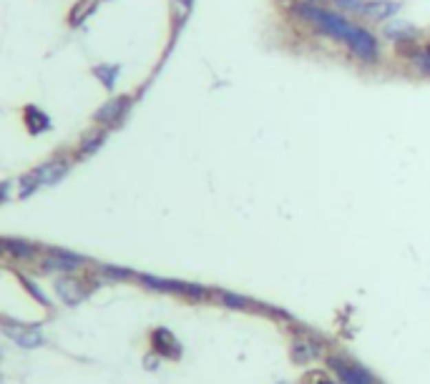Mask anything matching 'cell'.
<instances>
[{
  "instance_id": "cell-1",
  "label": "cell",
  "mask_w": 430,
  "mask_h": 384,
  "mask_svg": "<svg viewBox=\"0 0 430 384\" xmlns=\"http://www.w3.org/2000/svg\"><path fill=\"white\" fill-rule=\"evenodd\" d=\"M292 13L297 15L299 21H305L307 25H312V28L330 36L332 41H343V43L347 41L350 30L355 28V23L347 21L345 15L317 5L314 0H297V3H292Z\"/></svg>"
},
{
  "instance_id": "cell-2",
  "label": "cell",
  "mask_w": 430,
  "mask_h": 384,
  "mask_svg": "<svg viewBox=\"0 0 430 384\" xmlns=\"http://www.w3.org/2000/svg\"><path fill=\"white\" fill-rule=\"evenodd\" d=\"M345 43H347V51H350L358 60H363V63L372 65L375 60H378V56H380L378 38L372 36L367 28L358 25V23H355V28L350 30V36H347Z\"/></svg>"
},
{
  "instance_id": "cell-3",
  "label": "cell",
  "mask_w": 430,
  "mask_h": 384,
  "mask_svg": "<svg viewBox=\"0 0 430 384\" xmlns=\"http://www.w3.org/2000/svg\"><path fill=\"white\" fill-rule=\"evenodd\" d=\"M129 106H131V98H129V95H118V98H114V101H109V103H103L101 109L96 111L94 121H96V124H103V126L118 124V121L126 116Z\"/></svg>"
},
{
  "instance_id": "cell-4",
  "label": "cell",
  "mask_w": 430,
  "mask_h": 384,
  "mask_svg": "<svg viewBox=\"0 0 430 384\" xmlns=\"http://www.w3.org/2000/svg\"><path fill=\"white\" fill-rule=\"evenodd\" d=\"M400 10V3H395V0H370V3H365L360 15L367 18V21H375V23H387L390 15H395Z\"/></svg>"
},
{
  "instance_id": "cell-5",
  "label": "cell",
  "mask_w": 430,
  "mask_h": 384,
  "mask_svg": "<svg viewBox=\"0 0 430 384\" xmlns=\"http://www.w3.org/2000/svg\"><path fill=\"white\" fill-rule=\"evenodd\" d=\"M383 36L393 43H416V38L420 36L416 25H410L405 21H390L383 25Z\"/></svg>"
},
{
  "instance_id": "cell-6",
  "label": "cell",
  "mask_w": 430,
  "mask_h": 384,
  "mask_svg": "<svg viewBox=\"0 0 430 384\" xmlns=\"http://www.w3.org/2000/svg\"><path fill=\"white\" fill-rule=\"evenodd\" d=\"M3 332L10 337V339L15 341V344H21V347H38L41 344V334L36 332V329H30V326H23V324H3Z\"/></svg>"
},
{
  "instance_id": "cell-7",
  "label": "cell",
  "mask_w": 430,
  "mask_h": 384,
  "mask_svg": "<svg viewBox=\"0 0 430 384\" xmlns=\"http://www.w3.org/2000/svg\"><path fill=\"white\" fill-rule=\"evenodd\" d=\"M23 124H25L28 133L38 136V133H45V131L51 128V118L45 116V113L41 109H38V106L28 103V106L23 109Z\"/></svg>"
},
{
  "instance_id": "cell-8",
  "label": "cell",
  "mask_w": 430,
  "mask_h": 384,
  "mask_svg": "<svg viewBox=\"0 0 430 384\" xmlns=\"http://www.w3.org/2000/svg\"><path fill=\"white\" fill-rule=\"evenodd\" d=\"M332 370L340 374L345 384H372V377L358 364H345L340 359H332Z\"/></svg>"
},
{
  "instance_id": "cell-9",
  "label": "cell",
  "mask_w": 430,
  "mask_h": 384,
  "mask_svg": "<svg viewBox=\"0 0 430 384\" xmlns=\"http://www.w3.org/2000/svg\"><path fill=\"white\" fill-rule=\"evenodd\" d=\"M56 291H58V297L68 304H76L80 299L86 297V286L78 282V279H58L56 282Z\"/></svg>"
},
{
  "instance_id": "cell-10",
  "label": "cell",
  "mask_w": 430,
  "mask_h": 384,
  "mask_svg": "<svg viewBox=\"0 0 430 384\" xmlns=\"http://www.w3.org/2000/svg\"><path fill=\"white\" fill-rule=\"evenodd\" d=\"M66 174H68V163H66V161H51V163H43L41 168H36L38 181L45 183V186L58 183Z\"/></svg>"
},
{
  "instance_id": "cell-11",
  "label": "cell",
  "mask_w": 430,
  "mask_h": 384,
  "mask_svg": "<svg viewBox=\"0 0 430 384\" xmlns=\"http://www.w3.org/2000/svg\"><path fill=\"white\" fill-rule=\"evenodd\" d=\"M153 347H156V352L164 354V357H179L182 354L179 341H176L174 334L166 332V329H156V332H153Z\"/></svg>"
},
{
  "instance_id": "cell-12",
  "label": "cell",
  "mask_w": 430,
  "mask_h": 384,
  "mask_svg": "<svg viewBox=\"0 0 430 384\" xmlns=\"http://www.w3.org/2000/svg\"><path fill=\"white\" fill-rule=\"evenodd\" d=\"M146 284H151L153 289H164V291H182V294H191V297H202L204 289L202 286H194V284H176V282H161V279H153V276H144Z\"/></svg>"
},
{
  "instance_id": "cell-13",
  "label": "cell",
  "mask_w": 430,
  "mask_h": 384,
  "mask_svg": "<svg viewBox=\"0 0 430 384\" xmlns=\"http://www.w3.org/2000/svg\"><path fill=\"white\" fill-rule=\"evenodd\" d=\"M96 5H98V0H78V3L71 8V13H68V23H71L73 28H76V25H80V23L88 18V15L94 13Z\"/></svg>"
},
{
  "instance_id": "cell-14",
  "label": "cell",
  "mask_w": 430,
  "mask_h": 384,
  "mask_svg": "<svg viewBox=\"0 0 430 384\" xmlns=\"http://www.w3.org/2000/svg\"><path fill=\"white\" fill-rule=\"evenodd\" d=\"M317 344L312 339H297L294 341V347H292V357H294V362H307V359H314L317 357Z\"/></svg>"
},
{
  "instance_id": "cell-15",
  "label": "cell",
  "mask_w": 430,
  "mask_h": 384,
  "mask_svg": "<svg viewBox=\"0 0 430 384\" xmlns=\"http://www.w3.org/2000/svg\"><path fill=\"white\" fill-rule=\"evenodd\" d=\"M118 73H121V65H96L94 68V76L101 80L103 88H109V91H114V86H116Z\"/></svg>"
},
{
  "instance_id": "cell-16",
  "label": "cell",
  "mask_w": 430,
  "mask_h": 384,
  "mask_svg": "<svg viewBox=\"0 0 430 384\" xmlns=\"http://www.w3.org/2000/svg\"><path fill=\"white\" fill-rule=\"evenodd\" d=\"M410 65H413V68H416L420 76H428V78H430V45L418 48V51L410 56Z\"/></svg>"
},
{
  "instance_id": "cell-17",
  "label": "cell",
  "mask_w": 430,
  "mask_h": 384,
  "mask_svg": "<svg viewBox=\"0 0 430 384\" xmlns=\"http://www.w3.org/2000/svg\"><path fill=\"white\" fill-rule=\"evenodd\" d=\"M106 141V131H91L83 141H80V156H88V153H94L101 148V144Z\"/></svg>"
},
{
  "instance_id": "cell-18",
  "label": "cell",
  "mask_w": 430,
  "mask_h": 384,
  "mask_svg": "<svg viewBox=\"0 0 430 384\" xmlns=\"http://www.w3.org/2000/svg\"><path fill=\"white\" fill-rule=\"evenodd\" d=\"M41 186V181H38V176L36 171H30V174H25L21 179V199H25V196H30L33 191Z\"/></svg>"
},
{
  "instance_id": "cell-19",
  "label": "cell",
  "mask_w": 430,
  "mask_h": 384,
  "mask_svg": "<svg viewBox=\"0 0 430 384\" xmlns=\"http://www.w3.org/2000/svg\"><path fill=\"white\" fill-rule=\"evenodd\" d=\"M174 23L176 25H182L186 18H189V10H191V3L189 0H174Z\"/></svg>"
},
{
  "instance_id": "cell-20",
  "label": "cell",
  "mask_w": 430,
  "mask_h": 384,
  "mask_svg": "<svg viewBox=\"0 0 430 384\" xmlns=\"http://www.w3.org/2000/svg\"><path fill=\"white\" fill-rule=\"evenodd\" d=\"M340 10H347V13H360L365 5V0H332Z\"/></svg>"
},
{
  "instance_id": "cell-21",
  "label": "cell",
  "mask_w": 430,
  "mask_h": 384,
  "mask_svg": "<svg viewBox=\"0 0 430 384\" xmlns=\"http://www.w3.org/2000/svg\"><path fill=\"white\" fill-rule=\"evenodd\" d=\"M305 384H332V382H330V377L325 372H310L305 377Z\"/></svg>"
},
{
  "instance_id": "cell-22",
  "label": "cell",
  "mask_w": 430,
  "mask_h": 384,
  "mask_svg": "<svg viewBox=\"0 0 430 384\" xmlns=\"http://www.w3.org/2000/svg\"><path fill=\"white\" fill-rule=\"evenodd\" d=\"M189 3H191V0H189Z\"/></svg>"
},
{
  "instance_id": "cell-23",
  "label": "cell",
  "mask_w": 430,
  "mask_h": 384,
  "mask_svg": "<svg viewBox=\"0 0 430 384\" xmlns=\"http://www.w3.org/2000/svg\"><path fill=\"white\" fill-rule=\"evenodd\" d=\"M282 384H285V382H282Z\"/></svg>"
}]
</instances>
